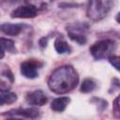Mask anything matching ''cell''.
I'll use <instances>...</instances> for the list:
<instances>
[{"label":"cell","mask_w":120,"mask_h":120,"mask_svg":"<svg viewBox=\"0 0 120 120\" xmlns=\"http://www.w3.org/2000/svg\"><path fill=\"white\" fill-rule=\"evenodd\" d=\"M79 82V75L71 66L57 68L48 80L49 88L55 94H65L73 90Z\"/></svg>","instance_id":"cell-1"},{"label":"cell","mask_w":120,"mask_h":120,"mask_svg":"<svg viewBox=\"0 0 120 120\" xmlns=\"http://www.w3.org/2000/svg\"><path fill=\"white\" fill-rule=\"evenodd\" d=\"M115 0H89L87 6V16L92 21H100L112 8Z\"/></svg>","instance_id":"cell-2"},{"label":"cell","mask_w":120,"mask_h":120,"mask_svg":"<svg viewBox=\"0 0 120 120\" xmlns=\"http://www.w3.org/2000/svg\"><path fill=\"white\" fill-rule=\"evenodd\" d=\"M114 49V42L111 39H102L95 42L90 47V52L96 60L110 57Z\"/></svg>","instance_id":"cell-3"},{"label":"cell","mask_w":120,"mask_h":120,"mask_svg":"<svg viewBox=\"0 0 120 120\" xmlns=\"http://www.w3.org/2000/svg\"><path fill=\"white\" fill-rule=\"evenodd\" d=\"M69 38L81 45L86 42V33L88 31V24L84 22H76L67 27Z\"/></svg>","instance_id":"cell-4"},{"label":"cell","mask_w":120,"mask_h":120,"mask_svg":"<svg viewBox=\"0 0 120 120\" xmlns=\"http://www.w3.org/2000/svg\"><path fill=\"white\" fill-rule=\"evenodd\" d=\"M12 18H21V19H30L35 18L38 15V9L33 6H20L11 12Z\"/></svg>","instance_id":"cell-5"},{"label":"cell","mask_w":120,"mask_h":120,"mask_svg":"<svg viewBox=\"0 0 120 120\" xmlns=\"http://www.w3.org/2000/svg\"><path fill=\"white\" fill-rule=\"evenodd\" d=\"M39 67L38 62L29 60L21 64V73L27 79H35L38 77V68Z\"/></svg>","instance_id":"cell-6"},{"label":"cell","mask_w":120,"mask_h":120,"mask_svg":"<svg viewBox=\"0 0 120 120\" xmlns=\"http://www.w3.org/2000/svg\"><path fill=\"white\" fill-rule=\"evenodd\" d=\"M25 98H26L27 103H29L30 105H35V106H42L46 104L48 101L47 96L41 90H35L32 92H28L26 94Z\"/></svg>","instance_id":"cell-7"},{"label":"cell","mask_w":120,"mask_h":120,"mask_svg":"<svg viewBox=\"0 0 120 120\" xmlns=\"http://www.w3.org/2000/svg\"><path fill=\"white\" fill-rule=\"evenodd\" d=\"M8 115L20 116V117H25V118H37L39 115V112L33 108L17 109V110H11V111L8 112Z\"/></svg>","instance_id":"cell-8"},{"label":"cell","mask_w":120,"mask_h":120,"mask_svg":"<svg viewBox=\"0 0 120 120\" xmlns=\"http://www.w3.org/2000/svg\"><path fill=\"white\" fill-rule=\"evenodd\" d=\"M22 24L6 22L1 25V31L8 36H17L22 32Z\"/></svg>","instance_id":"cell-9"},{"label":"cell","mask_w":120,"mask_h":120,"mask_svg":"<svg viewBox=\"0 0 120 120\" xmlns=\"http://www.w3.org/2000/svg\"><path fill=\"white\" fill-rule=\"evenodd\" d=\"M70 99L68 97H61L53 99L51 103V109L54 112H63L68 105Z\"/></svg>","instance_id":"cell-10"},{"label":"cell","mask_w":120,"mask_h":120,"mask_svg":"<svg viewBox=\"0 0 120 120\" xmlns=\"http://www.w3.org/2000/svg\"><path fill=\"white\" fill-rule=\"evenodd\" d=\"M54 49L58 53H70L71 48L63 37H58L54 40Z\"/></svg>","instance_id":"cell-11"},{"label":"cell","mask_w":120,"mask_h":120,"mask_svg":"<svg viewBox=\"0 0 120 120\" xmlns=\"http://www.w3.org/2000/svg\"><path fill=\"white\" fill-rule=\"evenodd\" d=\"M1 50H2L1 51V58L4 57L5 52H9L11 53L16 52L14 42L11 39L5 38H1Z\"/></svg>","instance_id":"cell-12"},{"label":"cell","mask_w":120,"mask_h":120,"mask_svg":"<svg viewBox=\"0 0 120 120\" xmlns=\"http://www.w3.org/2000/svg\"><path fill=\"white\" fill-rule=\"evenodd\" d=\"M0 104L4 105V104H11L13 102H15L17 100V95L15 93L12 92H8V91H1V95H0Z\"/></svg>","instance_id":"cell-13"},{"label":"cell","mask_w":120,"mask_h":120,"mask_svg":"<svg viewBox=\"0 0 120 120\" xmlns=\"http://www.w3.org/2000/svg\"><path fill=\"white\" fill-rule=\"evenodd\" d=\"M25 3L29 6H33L37 9H44L54 0H24Z\"/></svg>","instance_id":"cell-14"},{"label":"cell","mask_w":120,"mask_h":120,"mask_svg":"<svg viewBox=\"0 0 120 120\" xmlns=\"http://www.w3.org/2000/svg\"><path fill=\"white\" fill-rule=\"evenodd\" d=\"M96 88V82L92 79H85L82 81L81 85V92L82 93H90Z\"/></svg>","instance_id":"cell-15"},{"label":"cell","mask_w":120,"mask_h":120,"mask_svg":"<svg viewBox=\"0 0 120 120\" xmlns=\"http://www.w3.org/2000/svg\"><path fill=\"white\" fill-rule=\"evenodd\" d=\"M109 61L112 67H114L118 71H120V56H110Z\"/></svg>","instance_id":"cell-16"},{"label":"cell","mask_w":120,"mask_h":120,"mask_svg":"<svg viewBox=\"0 0 120 120\" xmlns=\"http://www.w3.org/2000/svg\"><path fill=\"white\" fill-rule=\"evenodd\" d=\"M2 76H3V77H7L8 80L10 82H13V81H14L13 74H12V72H11L8 68H7V69H5V70H2Z\"/></svg>","instance_id":"cell-17"},{"label":"cell","mask_w":120,"mask_h":120,"mask_svg":"<svg viewBox=\"0 0 120 120\" xmlns=\"http://www.w3.org/2000/svg\"><path fill=\"white\" fill-rule=\"evenodd\" d=\"M114 112L118 113L120 116V95L116 98V99L114 101Z\"/></svg>","instance_id":"cell-18"},{"label":"cell","mask_w":120,"mask_h":120,"mask_svg":"<svg viewBox=\"0 0 120 120\" xmlns=\"http://www.w3.org/2000/svg\"><path fill=\"white\" fill-rule=\"evenodd\" d=\"M39 45H40V47H42V48L46 47V45H47V38H42L39 40Z\"/></svg>","instance_id":"cell-19"},{"label":"cell","mask_w":120,"mask_h":120,"mask_svg":"<svg viewBox=\"0 0 120 120\" xmlns=\"http://www.w3.org/2000/svg\"><path fill=\"white\" fill-rule=\"evenodd\" d=\"M115 19H116V21H117V22H119L120 23V12L116 15V17H115Z\"/></svg>","instance_id":"cell-20"}]
</instances>
